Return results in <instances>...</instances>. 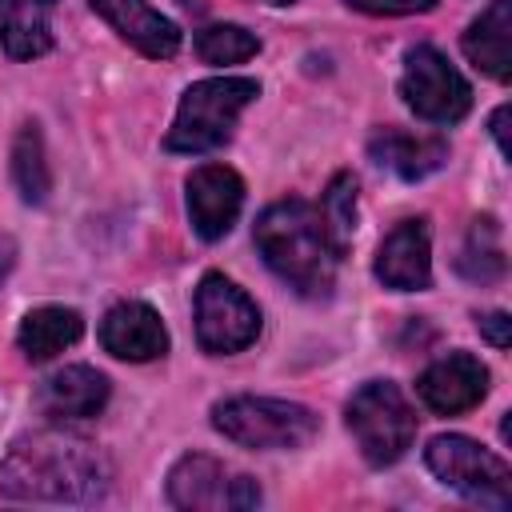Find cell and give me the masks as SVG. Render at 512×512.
<instances>
[{
  "mask_svg": "<svg viewBox=\"0 0 512 512\" xmlns=\"http://www.w3.org/2000/svg\"><path fill=\"white\" fill-rule=\"evenodd\" d=\"M108 460L80 436L40 428L12 440L0 460V496L36 504H92L108 492Z\"/></svg>",
  "mask_w": 512,
  "mask_h": 512,
  "instance_id": "1",
  "label": "cell"
},
{
  "mask_svg": "<svg viewBox=\"0 0 512 512\" xmlns=\"http://www.w3.org/2000/svg\"><path fill=\"white\" fill-rule=\"evenodd\" d=\"M256 248L264 264L300 296L324 300L336 284V264L340 248L320 216L316 204L308 200H276L260 212L256 220Z\"/></svg>",
  "mask_w": 512,
  "mask_h": 512,
  "instance_id": "2",
  "label": "cell"
},
{
  "mask_svg": "<svg viewBox=\"0 0 512 512\" xmlns=\"http://www.w3.org/2000/svg\"><path fill=\"white\" fill-rule=\"evenodd\" d=\"M260 96V84L252 76H212V80H196L176 108V120L164 136L168 152H212L220 148L232 128L236 116Z\"/></svg>",
  "mask_w": 512,
  "mask_h": 512,
  "instance_id": "3",
  "label": "cell"
},
{
  "mask_svg": "<svg viewBox=\"0 0 512 512\" xmlns=\"http://www.w3.org/2000/svg\"><path fill=\"white\" fill-rule=\"evenodd\" d=\"M212 424L240 448H304L320 432L312 408L272 396H228L212 408Z\"/></svg>",
  "mask_w": 512,
  "mask_h": 512,
  "instance_id": "4",
  "label": "cell"
},
{
  "mask_svg": "<svg viewBox=\"0 0 512 512\" xmlns=\"http://www.w3.org/2000/svg\"><path fill=\"white\" fill-rule=\"evenodd\" d=\"M348 432L356 436L368 464H396L416 440V412L404 392L388 380H368L348 400Z\"/></svg>",
  "mask_w": 512,
  "mask_h": 512,
  "instance_id": "5",
  "label": "cell"
},
{
  "mask_svg": "<svg viewBox=\"0 0 512 512\" xmlns=\"http://www.w3.org/2000/svg\"><path fill=\"white\" fill-rule=\"evenodd\" d=\"M424 460L432 468V476H440L448 488H456L460 496L484 504V508H512V472L500 456H492L488 448H480L476 440L448 432L428 440Z\"/></svg>",
  "mask_w": 512,
  "mask_h": 512,
  "instance_id": "6",
  "label": "cell"
},
{
  "mask_svg": "<svg viewBox=\"0 0 512 512\" xmlns=\"http://www.w3.org/2000/svg\"><path fill=\"white\" fill-rule=\"evenodd\" d=\"M400 96L404 104L432 124H456L472 108V88L468 80L448 64V56L432 44H416L404 56V76H400Z\"/></svg>",
  "mask_w": 512,
  "mask_h": 512,
  "instance_id": "7",
  "label": "cell"
},
{
  "mask_svg": "<svg viewBox=\"0 0 512 512\" xmlns=\"http://www.w3.org/2000/svg\"><path fill=\"white\" fill-rule=\"evenodd\" d=\"M260 336V308L256 300L236 288L228 276L208 272L196 288V340L212 356L244 352Z\"/></svg>",
  "mask_w": 512,
  "mask_h": 512,
  "instance_id": "8",
  "label": "cell"
},
{
  "mask_svg": "<svg viewBox=\"0 0 512 512\" xmlns=\"http://www.w3.org/2000/svg\"><path fill=\"white\" fill-rule=\"evenodd\" d=\"M168 500L188 512H244L260 504V484L204 452H188L168 472Z\"/></svg>",
  "mask_w": 512,
  "mask_h": 512,
  "instance_id": "9",
  "label": "cell"
},
{
  "mask_svg": "<svg viewBox=\"0 0 512 512\" xmlns=\"http://www.w3.org/2000/svg\"><path fill=\"white\" fill-rule=\"evenodd\" d=\"M188 220L200 240H220L244 208V180L228 164H200L188 176Z\"/></svg>",
  "mask_w": 512,
  "mask_h": 512,
  "instance_id": "10",
  "label": "cell"
},
{
  "mask_svg": "<svg viewBox=\"0 0 512 512\" xmlns=\"http://www.w3.org/2000/svg\"><path fill=\"white\" fill-rule=\"evenodd\" d=\"M100 344L104 352H112L116 360H156L168 352V328L160 320V312L144 300H120L104 312L100 320Z\"/></svg>",
  "mask_w": 512,
  "mask_h": 512,
  "instance_id": "11",
  "label": "cell"
},
{
  "mask_svg": "<svg viewBox=\"0 0 512 512\" xmlns=\"http://www.w3.org/2000/svg\"><path fill=\"white\" fill-rule=\"evenodd\" d=\"M416 392L432 412L456 416V412H468L484 400L488 368L472 352H448V356H440L436 364L424 368V376L416 380Z\"/></svg>",
  "mask_w": 512,
  "mask_h": 512,
  "instance_id": "12",
  "label": "cell"
},
{
  "mask_svg": "<svg viewBox=\"0 0 512 512\" xmlns=\"http://www.w3.org/2000/svg\"><path fill=\"white\" fill-rule=\"evenodd\" d=\"M376 280L396 292H424L432 284V240L424 220H400L376 248Z\"/></svg>",
  "mask_w": 512,
  "mask_h": 512,
  "instance_id": "13",
  "label": "cell"
},
{
  "mask_svg": "<svg viewBox=\"0 0 512 512\" xmlns=\"http://www.w3.org/2000/svg\"><path fill=\"white\" fill-rule=\"evenodd\" d=\"M88 4L136 52H144L152 60H168V56L180 52V28L168 16H160L148 0H88Z\"/></svg>",
  "mask_w": 512,
  "mask_h": 512,
  "instance_id": "14",
  "label": "cell"
},
{
  "mask_svg": "<svg viewBox=\"0 0 512 512\" xmlns=\"http://www.w3.org/2000/svg\"><path fill=\"white\" fill-rule=\"evenodd\" d=\"M108 376L88 364H68L40 380L36 408L48 420H88L108 404Z\"/></svg>",
  "mask_w": 512,
  "mask_h": 512,
  "instance_id": "15",
  "label": "cell"
},
{
  "mask_svg": "<svg viewBox=\"0 0 512 512\" xmlns=\"http://www.w3.org/2000/svg\"><path fill=\"white\" fill-rule=\"evenodd\" d=\"M368 156L396 172L400 180H424L436 168H444L448 160V140L444 136H416V132H400V128H384L368 140Z\"/></svg>",
  "mask_w": 512,
  "mask_h": 512,
  "instance_id": "16",
  "label": "cell"
},
{
  "mask_svg": "<svg viewBox=\"0 0 512 512\" xmlns=\"http://www.w3.org/2000/svg\"><path fill=\"white\" fill-rule=\"evenodd\" d=\"M464 56L488 72L492 80L508 84L512 76V0H492L464 32Z\"/></svg>",
  "mask_w": 512,
  "mask_h": 512,
  "instance_id": "17",
  "label": "cell"
},
{
  "mask_svg": "<svg viewBox=\"0 0 512 512\" xmlns=\"http://www.w3.org/2000/svg\"><path fill=\"white\" fill-rule=\"evenodd\" d=\"M84 336V316L76 308H64V304H44V308H32L24 320H20V332H16V344L28 360H52L56 352L72 348L76 340Z\"/></svg>",
  "mask_w": 512,
  "mask_h": 512,
  "instance_id": "18",
  "label": "cell"
},
{
  "mask_svg": "<svg viewBox=\"0 0 512 512\" xmlns=\"http://www.w3.org/2000/svg\"><path fill=\"white\" fill-rule=\"evenodd\" d=\"M56 0H16L4 12L0 24V48L12 60H36L52 48V28H48V8Z\"/></svg>",
  "mask_w": 512,
  "mask_h": 512,
  "instance_id": "19",
  "label": "cell"
},
{
  "mask_svg": "<svg viewBox=\"0 0 512 512\" xmlns=\"http://www.w3.org/2000/svg\"><path fill=\"white\" fill-rule=\"evenodd\" d=\"M12 176H16V188L28 204H44L48 192H52V172H48V160H44V140H40V128L36 124H24L12 140Z\"/></svg>",
  "mask_w": 512,
  "mask_h": 512,
  "instance_id": "20",
  "label": "cell"
},
{
  "mask_svg": "<svg viewBox=\"0 0 512 512\" xmlns=\"http://www.w3.org/2000/svg\"><path fill=\"white\" fill-rule=\"evenodd\" d=\"M456 268L460 276L476 280V284H488V280H500L504 276V248H500V228L492 216H480L472 220L468 236H464V248L456 256Z\"/></svg>",
  "mask_w": 512,
  "mask_h": 512,
  "instance_id": "21",
  "label": "cell"
},
{
  "mask_svg": "<svg viewBox=\"0 0 512 512\" xmlns=\"http://www.w3.org/2000/svg\"><path fill=\"white\" fill-rule=\"evenodd\" d=\"M196 52L204 64H240L260 52V40L240 24H208L196 32Z\"/></svg>",
  "mask_w": 512,
  "mask_h": 512,
  "instance_id": "22",
  "label": "cell"
},
{
  "mask_svg": "<svg viewBox=\"0 0 512 512\" xmlns=\"http://www.w3.org/2000/svg\"><path fill=\"white\" fill-rule=\"evenodd\" d=\"M320 216L336 240V248L344 252L348 240H352V228H356V176L352 172H336L324 200H320Z\"/></svg>",
  "mask_w": 512,
  "mask_h": 512,
  "instance_id": "23",
  "label": "cell"
},
{
  "mask_svg": "<svg viewBox=\"0 0 512 512\" xmlns=\"http://www.w3.org/2000/svg\"><path fill=\"white\" fill-rule=\"evenodd\" d=\"M344 4L356 12H368V16H408V12L436 8V0H344Z\"/></svg>",
  "mask_w": 512,
  "mask_h": 512,
  "instance_id": "24",
  "label": "cell"
},
{
  "mask_svg": "<svg viewBox=\"0 0 512 512\" xmlns=\"http://www.w3.org/2000/svg\"><path fill=\"white\" fill-rule=\"evenodd\" d=\"M480 332H484L496 348H508V344H512V320H508V312H488V316H480Z\"/></svg>",
  "mask_w": 512,
  "mask_h": 512,
  "instance_id": "25",
  "label": "cell"
},
{
  "mask_svg": "<svg viewBox=\"0 0 512 512\" xmlns=\"http://www.w3.org/2000/svg\"><path fill=\"white\" fill-rule=\"evenodd\" d=\"M504 120H508V104H500V108L492 112V136H496V144H500V152L508 156L512 148H508V132H504Z\"/></svg>",
  "mask_w": 512,
  "mask_h": 512,
  "instance_id": "26",
  "label": "cell"
},
{
  "mask_svg": "<svg viewBox=\"0 0 512 512\" xmlns=\"http://www.w3.org/2000/svg\"><path fill=\"white\" fill-rule=\"evenodd\" d=\"M12 260H16V244H12L8 236H0V280H4V272L12 268Z\"/></svg>",
  "mask_w": 512,
  "mask_h": 512,
  "instance_id": "27",
  "label": "cell"
},
{
  "mask_svg": "<svg viewBox=\"0 0 512 512\" xmlns=\"http://www.w3.org/2000/svg\"><path fill=\"white\" fill-rule=\"evenodd\" d=\"M12 4H16V0H0V16H4V12L12 8Z\"/></svg>",
  "mask_w": 512,
  "mask_h": 512,
  "instance_id": "28",
  "label": "cell"
},
{
  "mask_svg": "<svg viewBox=\"0 0 512 512\" xmlns=\"http://www.w3.org/2000/svg\"><path fill=\"white\" fill-rule=\"evenodd\" d=\"M272 4H292V0H272Z\"/></svg>",
  "mask_w": 512,
  "mask_h": 512,
  "instance_id": "29",
  "label": "cell"
}]
</instances>
